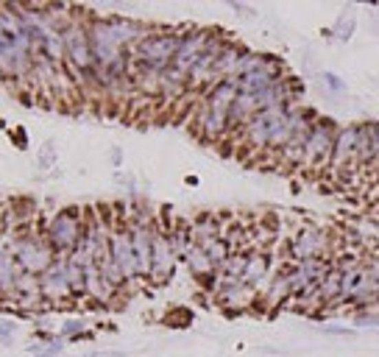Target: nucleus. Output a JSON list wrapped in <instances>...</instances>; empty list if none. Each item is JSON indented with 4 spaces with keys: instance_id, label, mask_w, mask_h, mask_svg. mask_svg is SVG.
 Masks as SVG:
<instances>
[{
    "instance_id": "9b49d317",
    "label": "nucleus",
    "mask_w": 379,
    "mask_h": 357,
    "mask_svg": "<svg viewBox=\"0 0 379 357\" xmlns=\"http://www.w3.org/2000/svg\"><path fill=\"white\" fill-rule=\"evenodd\" d=\"M354 148H357V126H343V129L338 131V140H335L332 168H338V171L357 168V162H354Z\"/></svg>"
},
{
    "instance_id": "0eeeda50",
    "label": "nucleus",
    "mask_w": 379,
    "mask_h": 357,
    "mask_svg": "<svg viewBox=\"0 0 379 357\" xmlns=\"http://www.w3.org/2000/svg\"><path fill=\"white\" fill-rule=\"evenodd\" d=\"M176 254H173V246L168 240V232L162 229L159 224H153V243H151V277L148 282L151 285H165L171 277H173V268H176Z\"/></svg>"
},
{
    "instance_id": "f8f14e48",
    "label": "nucleus",
    "mask_w": 379,
    "mask_h": 357,
    "mask_svg": "<svg viewBox=\"0 0 379 357\" xmlns=\"http://www.w3.org/2000/svg\"><path fill=\"white\" fill-rule=\"evenodd\" d=\"M259 112V104H257V95H248V92H237L235 104L229 109V126L232 131H243L248 126V120Z\"/></svg>"
},
{
    "instance_id": "6e6552de",
    "label": "nucleus",
    "mask_w": 379,
    "mask_h": 357,
    "mask_svg": "<svg viewBox=\"0 0 379 357\" xmlns=\"http://www.w3.org/2000/svg\"><path fill=\"white\" fill-rule=\"evenodd\" d=\"M39 290L42 299L47 304H62L67 299H73V282H70V268H67V257H56L53 266L39 277Z\"/></svg>"
},
{
    "instance_id": "9d476101",
    "label": "nucleus",
    "mask_w": 379,
    "mask_h": 357,
    "mask_svg": "<svg viewBox=\"0 0 379 357\" xmlns=\"http://www.w3.org/2000/svg\"><path fill=\"white\" fill-rule=\"evenodd\" d=\"M195 134L209 140V142H218L224 140L226 134H232V126H229V115L226 112H215L209 107H204L198 100L195 107Z\"/></svg>"
},
{
    "instance_id": "2eb2a0df",
    "label": "nucleus",
    "mask_w": 379,
    "mask_h": 357,
    "mask_svg": "<svg viewBox=\"0 0 379 357\" xmlns=\"http://www.w3.org/2000/svg\"><path fill=\"white\" fill-rule=\"evenodd\" d=\"M354 162L357 168H371V134H368V126L360 123L357 126V148H354Z\"/></svg>"
},
{
    "instance_id": "7ed1b4c3",
    "label": "nucleus",
    "mask_w": 379,
    "mask_h": 357,
    "mask_svg": "<svg viewBox=\"0 0 379 357\" xmlns=\"http://www.w3.org/2000/svg\"><path fill=\"white\" fill-rule=\"evenodd\" d=\"M84 226H87V215L78 207H65L56 215H50V221L45 224V237L50 248L56 251V257H70L78 248L84 237Z\"/></svg>"
},
{
    "instance_id": "1a4fd4ad",
    "label": "nucleus",
    "mask_w": 379,
    "mask_h": 357,
    "mask_svg": "<svg viewBox=\"0 0 379 357\" xmlns=\"http://www.w3.org/2000/svg\"><path fill=\"white\" fill-rule=\"evenodd\" d=\"M215 301L229 313H243V310H251L259 301V293L248 282H226L221 277V288H218V293H215Z\"/></svg>"
},
{
    "instance_id": "f3484780",
    "label": "nucleus",
    "mask_w": 379,
    "mask_h": 357,
    "mask_svg": "<svg viewBox=\"0 0 379 357\" xmlns=\"http://www.w3.org/2000/svg\"><path fill=\"white\" fill-rule=\"evenodd\" d=\"M59 335H62L65 340H76V338H84V335H87V321H84V318H67V321L62 324Z\"/></svg>"
},
{
    "instance_id": "ddd939ff",
    "label": "nucleus",
    "mask_w": 379,
    "mask_h": 357,
    "mask_svg": "<svg viewBox=\"0 0 379 357\" xmlns=\"http://www.w3.org/2000/svg\"><path fill=\"white\" fill-rule=\"evenodd\" d=\"M340 279H343V274H340L338 263L332 260L327 277H323L321 285H318V296H321V301H323V310H329L332 304L338 301V296H340Z\"/></svg>"
},
{
    "instance_id": "bb28decb",
    "label": "nucleus",
    "mask_w": 379,
    "mask_h": 357,
    "mask_svg": "<svg viewBox=\"0 0 379 357\" xmlns=\"http://www.w3.org/2000/svg\"><path fill=\"white\" fill-rule=\"evenodd\" d=\"M23 134H25L23 129H14V140H17V145H20V148H25V137H23Z\"/></svg>"
},
{
    "instance_id": "412c9836",
    "label": "nucleus",
    "mask_w": 379,
    "mask_h": 357,
    "mask_svg": "<svg viewBox=\"0 0 379 357\" xmlns=\"http://www.w3.org/2000/svg\"><path fill=\"white\" fill-rule=\"evenodd\" d=\"M17 338V324L12 318H0V346H12Z\"/></svg>"
},
{
    "instance_id": "f257e3e1",
    "label": "nucleus",
    "mask_w": 379,
    "mask_h": 357,
    "mask_svg": "<svg viewBox=\"0 0 379 357\" xmlns=\"http://www.w3.org/2000/svg\"><path fill=\"white\" fill-rule=\"evenodd\" d=\"M184 28H151L134 47H131V65L137 70H151L165 76L171 67L176 50L182 45Z\"/></svg>"
},
{
    "instance_id": "4be33fe9",
    "label": "nucleus",
    "mask_w": 379,
    "mask_h": 357,
    "mask_svg": "<svg viewBox=\"0 0 379 357\" xmlns=\"http://www.w3.org/2000/svg\"><path fill=\"white\" fill-rule=\"evenodd\" d=\"M321 329L327 332V335H332V338H338V335H340V338H354V335H357L354 327H343V324H323Z\"/></svg>"
},
{
    "instance_id": "4468645a",
    "label": "nucleus",
    "mask_w": 379,
    "mask_h": 357,
    "mask_svg": "<svg viewBox=\"0 0 379 357\" xmlns=\"http://www.w3.org/2000/svg\"><path fill=\"white\" fill-rule=\"evenodd\" d=\"M354 31H357V17L351 14V9H346V12L335 20V25L327 31V36H332V39H338V42H349V39L354 36Z\"/></svg>"
},
{
    "instance_id": "20e7f679",
    "label": "nucleus",
    "mask_w": 379,
    "mask_h": 357,
    "mask_svg": "<svg viewBox=\"0 0 379 357\" xmlns=\"http://www.w3.org/2000/svg\"><path fill=\"white\" fill-rule=\"evenodd\" d=\"M338 123L332 118H315L312 123V131L307 137V145H304V157H301V165L310 168V171H321L332 165V151H335V140H338Z\"/></svg>"
},
{
    "instance_id": "a211bd4d",
    "label": "nucleus",
    "mask_w": 379,
    "mask_h": 357,
    "mask_svg": "<svg viewBox=\"0 0 379 357\" xmlns=\"http://www.w3.org/2000/svg\"><path fill=\"white\" fill-rule=\"evenodd\" d=\"M351 327L354 329H373V327H379V310H354Z\"/></svg>"
},
{
    "instance_id": "f03ea898",
    "label": "nucleus",
    "mask_w": 379,
    "mask_h": 357,
    "mask_svg": "<svg viewBox=\"0 0 379 357\" xmlns=\"http://www.w3.org/2000/svg\"><path fill=\"white\" fill-rule=\"evenodd\" d=\"M9 248L17 260V268L23 274H34V277H42L53 266V260H56V251L50 248V243L45 237V226L42 229L25 226V229L14 232Z\"/></svg>"
},
{
    "instance_id": "6ab92c4d",
    "label": "nucleus",
    "mask_w": 379,
    "mask_h": 357,
    "mask_svg": "<svg viewBox=\"0 0 379 357\" xmlns=\"http://www.w3.org/2000/svg\"><path fill=\"white\" fill-rule=\"evenodd\" d=\"M53 165H56V145H53V142H45V145L39 148L36 168H39V171H50Z\"/></svg>"
},
{
    "instance_id": "39448f33",
    "label": "nucleus",
    "mask_w": 379,
    "mask_h": 357,
    "mask_svg": "<svg viewBox=\"0 0 379 357\" xmlns=\"http://www.w3.org/2000/svg\"><path fill=\"white\" fill-rule=\"evenodd\" d=\"M109 257L123 271L126 288L134 285V282H142L140 268H137V254H134V246H131V232H129L126 221H112V229H109Z\"/></svg>"
},
{
    "instance_id": "b1692460",
    "label": "nucleus",
    "mask_w": 379,
    "mask_h": 357,
    "mask_svg": "<svg viewBox=\"0 0 379 357\" xmlns=\"http://www.w3.org/2000/svg\"><path fill=\"white\" fill-rule=\"evenodd\" d=\"M112 165H115V168H120V165H123V148H120V145H115V148H112Z\"/></svg>"
},
{
    "instance_id": "5701e85b",
    "label": "nucleus",
    "mask_w": 379,
    "mask_h": 357,
    "mask_svg": "<svg viewBox=\"0 0 379 357\" xmlns=\"http://www.w3.org/2000/svg\"><path fill=\"white\" fill-rule=\"evenodd\" d=\"M365 271H368V277H371V279L379 285V254H373V257L365 263Z\"/></svg>"
},
{
    "instance_id": "423d86ee",
    "label": "nucleus",
    "mask_w": 379,
    "mask_h": 357,
    "mask_svg": "<svg viewBox=\"0 0 379 357\" xmlns=\"http://www.w3.org/2000/svg\"><path fill=\"white\" fill-rule=\"evenodd\" d=\"M329 251V237L321 226H301L290 246H288V260L290 263H307V260H321Z\"/></svg>"
},
{
    "instance_id": "393cba45",
    "label": "nucleus",
    "mask_w": 379,
    "mask_h": 357,
    "mask_svg": "<svg viewBox=\"0 0 379 357\" xmlns=\"http://www.w3.org/2000/svg\"><path fill=\"white\" fill-rule=\"evenodd\" d=\"M235 12H240V14H248V17H257V12L251 9V6H243V3H229Z\"/></svg>"
},
{
    "instance_id": "dca6fc26",
    "label": "nucleus",
    "mask_w": 379,
    "mask_h": 357,
    "mask_svg": "<svg viewBox=\"0 0 379 357\" xmlns=\"http://www.w3.org/2000/svg\"><path fill=\"white\" fill-rule=\"evenodd\" d=\"M321 81H323V87H327L332 95H338V98H346V95H349V84H346L338 73H332V70H323V73H321Z\"/></svg>"
},
{
    "instance_id": "aec40b11",
    "label": "nucleus",
    "mask_w": 379,
    "mask_h": 357,
    "mask_svg": "<svg viewBox=\"0 0 379 357\" xmlns=\"http://www.w3.org/2000/svg\"><path fill=\"white\" fill-rule=\"evenodd\" d=\"M368 126V134H371V168L379 171V123H365Z\"/></svg>"
},
{
    "instance_id": "a878e982",
    "label": "nucleus",
    "mask_w": 379,
    "mask_h": 357,
    "mask_svg": "<svg viewBox=\"0 0 379 357\" xmlns=\"http://www.w3.org/2000/svg\"><path fill=\"white\" fill-rule=\"evenodd\" d=\"M87 357H126V354H120V351H92Z\"/></svg>"
},
{
    "instance_id": "cd10ccee",
    "label": "nucleus",
    "mask_w": 379,
    "mask_h": 357,
    "mask_svg": "<svg viewBox=\"0 0 379 357\" xmlns=\"http://www.w3.org/2000/svg\"><path fill=\"white\" fill-rule=\"evenodd\" d=\"M39 357H45V354H39Z\"/></svg>"
}]
</instances>
